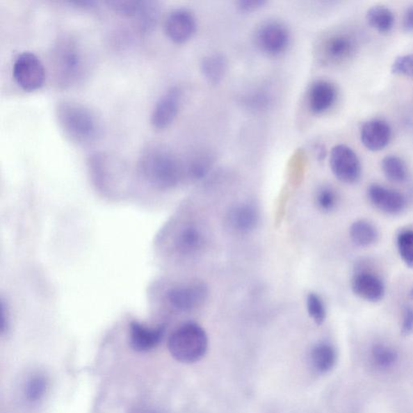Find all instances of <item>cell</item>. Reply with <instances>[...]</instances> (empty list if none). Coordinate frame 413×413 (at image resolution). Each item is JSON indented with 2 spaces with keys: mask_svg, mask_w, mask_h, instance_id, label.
Segmentation results:
<instances>
[{
  "mask_svg": "<svg viewBox=\"0 0 413 413\" xmlns=\"http://www.w3.org/2000/svg\"><path fill=\"white\" fill-rule=\"evenodd\" d=\"M60 129L70 142L78 145H89L102 134V122L94 111L74 100L63 99L55 107Z\"/></svg>",
  "mask_w": 413,
  "mask_h": 413,
  "instance_id": "6da1fadb",
  "label": "cell"
},
{
  "mask_svg": "<svg viewBox=\"0 0 413 413\" xmlns=\"http://www.w3.org/2000/svg\"><path fill=\"white\" fill-rule=\"evenodd\" d=\"M138 168L146 182L159 189L174 188L183 175V166L179 159L161 145H149L144 149Z\"/></svg>",
  "mask_w": 413,
  "mask_h": 413,
  "instance_id": "7a4b0ae2",
  "label": "cell"
},
{
  "mask_svg": "<svg viewBox=\"0 0 413 413\" xmlns=\"http://www.w3.org/2000/svg\"><path fill=\"white\" fill-rule=\"evenodd\" d=\"M55 83L60 88H69L83 79L85 57L76 39L65 36L54 44L50 56Z\"/></svg>",
  "mask_w": 413,
  "mask_h": 413,
  "instance_id": "3957f363",
  "label": "cell"
},
{
  "mask_svg": "<svg viewBox=\"0 0 413 413\" xmlns=\"http://www.w3.org/2000/svg\"><path fill=\"white\" fill-rule=\"evenodd\" d=\"M209 348L205 330L195 322H188L173 332L168 340V350L176 361L195 364L202 359Z\"/></svg>",
  "mask_w": 413,
  "mask_h": 413,
  "instance_id": "277c9868",
  "label": "cell"
},
{
  "mask_svg": "<svg viewBox=\"0 0 413 413\" xmlns=\"http://www.w3.org/2000/svg\"><path fill=\"white\" fill-rule=\"evenodd\" d=\"M13 74L19 87L27 92L42 88L47 77L41 59L31 52L18 55L13 63Z\"/></svg>",
  "mask_w": 413,
  "mask_h": 413,
  "instance_id": "5b68a950",
  "label": "cell"
},
{
  "mask_svg": "<svg viewBox=\"0 0 413 413\" xmlns=\"http://www.w3.org/2000/svg\"><path fill=\"white\" fill-rule=\"evenodd\" d=\"M254 40L261 52L269 56H280L288 49L291 34L284 24L278 21H268L257 28Z\"/></svg>",
  "mask_w": 413,
  "mask_h": 413,
  "instance_id": "8992f818",
  "label": "cell"
},
{
  "mask_svg": "<svg viewBox=\"0 0 413 413\" xmlns=\"http://www.w3.org/2000/svg\"><path fill=\"white\" fill-rule=\"evenodd\" d=\"M330 164L332 174L341 183L355 184L361 179L360 159L348 145H335L331 150Z\"/></svg>",
  "mask_w": 413,
  "mask_h": 413,
  "instance_id": "52a82bcc",
  "label": "cell"
},
{
  "mask_svg": "<svg viewBox=\"0 0 413 413\" xmlns=\"http://www.w3.org/2000/svg\"><path fill=\"white\" fill-rule=\"evenodd\" d=\"M182 102V92L178 87L166 90L158 102H156L150 122L156 129L163 130L168 128L177 118Z\"/></svg>",
  "mask_w": 413,
  "mask_h": 413,
  "instance_id": "ba28073f",
  "label": "cell"
},
{
  "mask_svg": "<svg viewBox=\"0 0 413 413\" xmlns=\"http://www.w3.org/2000/svg\"><path fill=\"white\" fill-rule=\"evenodd\" d=\"M197 22L195 15L186 8H178L170 13L165 22L166 36L175 44H184L193 38Z\"/></svg>",
  "mask_w": 413,
  "mask_h": 413,
  "instance_id": "9c48e42d",
  "label": "cell"
},
{
  "mask_svg": "<svg viewBox=\"0 0 413 413\" xmlns=\"http://www.w3.org/2000/svg\"><path fill=\"white\" fill-rule=\"evenodd\" d=\"M367 195L371 204L385 214L398 215L406 208L404 195L384 186L371 185L367 190Z\"/></svg>",
  "mask_w": 413,
  "mask_h": 413,
  "instance_id": "30bf717a",
  "label": "cell"
},
{
  "mask_svg": "<svg viewBox=\"0 0 413 413\" xmlns=\"http://www.w3.org/2000/svg\"><path fill=\"white\" fill-rule=\"evenodd\" d=\"M208 295L204 284H193L176 286L168 293L169 304L180 311H188L203 303Z\"/></svg>",
  "mask_w": 413,
  "mask_h": 413,
  "instance_id": "8fae6325",
  "label": "cell"
},
{
  "mask_svg": "<svg viewBox=\"0 0 413 413\" xmlns=\"http://www.w3.org/2000/svg\"><path fill=\"white\" fill-rule=\"evenodd\" d=\"M351 289L359 298L371 303L381 301L386 293L384 281L369 271L357 272L353 276Z\"/></svg>",
  "mask_w": 413,
  "mask_h": 413,
  "instance_id": "7c38bea8",
  "label": "cell"
},
{
  "mask_svg": "<svg viewBox=\"0 0 413 413\" xmlns=\"http://www.w3.org/2000/svg\"><path fill=\"white\" fill-rule=\"evenodd\" d=\"M165 334L163 327L152 328L140 322H131L129 329V341L131 348L145 353L156 348L163 341Z\"/></svg>",
  "mask_w": 413,
  "mask_h": 413,
  "instance_id": "4fadbf2b",
  "label": "cell"
},
{
  "mask_svg": "<svg viewBox=\"0 0 413 413\" xmlns=\"http://www.w3.org/2000/svg\"><path fill=\"white\" fill-rule=\"evenodd\" d=\"M391 138V129L384 120H371L361 129V142L373 152L384 149L389 144Z\"/></svg>",
  "mask_w": 413,
  "mask_h": 413,
  "instance_id": "5bb4252c",
  "label": "cell"
},
{
  "mask_svg": "<svg viewBox=\"0 0 413 413\" xmlns=\"http://www.w3.org/2000/svg\"><path fill=\"white\" fill-rule=\"evenodd\" d=\"M337 97V89L334 84L326 80H318L309 89V107L315 114L325 113L334 106Z\"/></svg>",
  "mask_w": 413,
  "mask_h": 413,
  "instance_id": "9a60e30c",
  "label": "cell"
},
{
  "mask_svg": "<svg viewBox=\"0 0 413 413\" xmlns=\"http://www.w3.org/2000/svg\"><path fill=\"white\" fill-rule=\"evenodd\" d=\"M229 227L236 233L248 234L253 231L259 223V214L254 206L240 204L229 211L227 216Z\"/></svg>",
  "mask_w": 413,
  "mask_h": 413,
  "instance_id": "2e32d148",
  "label": "cell"
},
{
  "mask_svg": "<svg viewBox=\"0 0 413 413\" xmlns=\"http://www.w3.org/2000/svg\"><path fill=\"white\" fill-rule=\"evenodd\" d=\"M227 70V59L221 54L206 55L200 63L201 73L211 85H218L222 82Z\"/></svg>",
  "mask_w": 413,
  "mask_h": 413,
  "instance_id": "e0dca14e",
  "label": "cell"
},
{
  "mask_svg": "<svg viewBox=\"0 0 413 413\" xmlns=\"http://www.w3.org/2000/svg\"><path fill=\"white\" fill-rule=\"evenodd\" d=\"M350 238L359 248H369L379 239V231L375 226L366 220H357L350 226Z\"/></svg>",
  "mask_w": 413,
  "mask_h": 413,
  "instance_id": "ac0fdd59",
  "label": "cell"
},
{
  "mask_svg": "<svg viewBox=\"0 0 413 413\" xmlns=\"http://www.w3.org/2000/svg\"><path fill=\"white\" fill-rule=\"evenodd\" d=\"M204 235L195 226H188L179 232L175 248L182 254H193L203 248Z\"/></svg>",
  "mask_w": 413,
  "mask_h": 413,
  "instance_id": "d6986e66",
  "label": "cell"
},
{
  "mask_svg": "<svg viewBox=\"0 0 413 413\" xmlns=\"http://www.w3.org/2000/svg\"><path fill=\"white\" fill-rule=\"evenodd\" d=\"M355 43L354 40L345 34H337L331 37L325 43V52L326 56L334 60L349 58L355 51Z\"/></svg>",
  "mask_w": 413,
  "mask_h": 413,
  "instance_id": "ffe728a7",
  "label": "cell"
},
{
  "mask_svg": "<svg viewBox=\"0 0 413 413\" xmlns=\"http://www.w3.org/2000/svg\"><path fill=\"white\" fill-rule=\"evenodd\" d=\"M311 362L314 369L321 374L334 369L337 362V352L334 347L327 343H320L311 352Z\"/></svg>",
  "mask_w": 413,
  "mask_h": 413,
  "instance_id": "44dd1931",
  "label": "cell"
},
{
  "mask_svg": "<svg viewBox=\"0 0 413 413\" xmlns=\"http://www.w3.org/2000/svg\"><path fill=\"white\" fill-rule=\"evenodd\" d=\"M366 19L370 26L380 33L391 31L395 24L394 13L382 5L371 8L366 13Z\"/></svg>",
  "mask_w": 413,
  "mask_h": 413,
  "instance_id": "7402d4cb",
  "label": "cell"
},
{
  "mask_svg": "<svg viewBox=\"0 0 413 413\" xmlns=\"http://www.w3.org/2000/svg\"><path fill=\"white\" fill-rule=\"evenodd\" d=\"M381 168L387 179L393 183H403L407 179L405 163L395 155H389L382 160Z\"/></svg>",
  "mask_w": 413,
  "mask_h": 413,
  "instance_id": "603a6c76",
  "label": "cell"
},
{
  "mask_svg": "<svg viewBox=\"0 0 413 413\" xmlns=\"http://www.w3.org/2000/svg\"><path fill=\"white\" fill-rule=\"evenodd\" d=\"M106 3L120 16L137 19L143 11L145 0H111Z\"/></svg>",
  "mask_w": 413,
  "mask_h": 413,
  "instance_id": "cb8c5ba5",
  "label": "cell"
},
{
  "mask_svg": "<svg viewBox=\"0 0 413 413\" xmlns=\"http://www.w3.org/2000/svg\"><path fill=\"white\" fill-rule=\"evenodd\" d=\"M396 246L403 263L413 269V230L401 231L397 236Z\"/></svg>",
  "mask_w": 413,
  "mask_h": 413,
  "instance_id": "d4e9b609",
  "label": "cell"
},
{
  "mask_svg": "<svg viewBox=\"0 0 413 413\" xmlns=\"http://www.w3.org/2000/svg\"><path fill=\"white\" fill-rule=\"evenodd\" d=\"M211 163L213 161L209 154L204 152L198 154L190 161L188 168V174L195 179H203L209 172Z\"/></svg>",
  "mask_w": 413,
  "mask_h": 413,
  "instance_id": "484cf974",
  "label": "cell"
},
{
  "mask_svg": "<svg viewBox=\"0 0 413 413\" xmlns=\"http://www.w3.org/2000/svg\"><path fill=\"white\" fill-rule=\"evenodd\" d=\"M47 389V381L42 375H34L27 382L25 396L29 402L36 403L42 399Z\"/></svg>",
  "mask_w": 413,
  "mask_h": 413,
  "instance_id": "4316f807",
  "label": "cell"
},
{
  "mask_svg": "<svg viewBox=\"0 0 413 413\" xmlns=\"http://www.w3.org/2000/svg\"><path fill=\"white\" fill-rule=\"evenodd\" d=\"M307 309L312 320L317 325H321L325 320L326 309L323 300L316 293H310L307 297Z\"/></svg>",
  "mask_w": 413,
  "mask_h": 413,
  "instance_id": "83f0119b",
  "label": "cell"
},
{
  "mask_svg": "<svg viewBox=\"0 0 413 413\" xmlns=\"http://www.w3.org/2000/svg\"><path fill=\"white\" fill-rule=\"evenodd\" d=\"M372 356L375 364L381 367H389L397 359L396 352L384 344H377L373 347Z\"/></svg>",
  "mask_w": 413,
  "mask_h": 413,
  "instance_id": "f1b7e54d",
  "label": "cell"
},
{
  "mask_svg": "<svg viewBox=\"0 0 413 413\" xmlns=\"http://www.w3.org/2000/svg\"><path fill=\"white\" fill-rule=\"evenodd\" d=\"M316 204L324 211H330L335 209L337 204V195L334 189L324 186L317 193Z\"/></svg>",
  "mask_w": 413,
  "mask_h": 413,
  "instance_id": "f546056e",
  "label": "cell"
},
{
  "mask_svg": "<svg viewBox=\"0 0 413 413\" xmlns=\"http://www.w3.org/2000/svg\"><path fill=\"white\" fill-rule=\"evenodd\" d=\"M271 103V95L266 90H255L245 97V104L252 109H264Z\"/></svg>",
  "mask_w": 413,
  "mask_h": 413,
  "instance_id": "4dcf8cb0",
  "label": "cell"
},
{
  "mask_svg": "<svg viewBox=\"0 0 413 413\" xmlns=\"http://www.w3.org/2000/svg\"><path fill=\"white\" fill-rule=\"evenodd\" d=\"M391 72L403 76L413 77V54L401 55L391 65Z\"/></svg>",
  "mask_w": 413,
  "mask_h": 413,
  "instance_id": "1f68e13d",
  "label": "cell"
},
{
  "mask_svg": "<svg viewBox=\"0 0 413 413\" xmlns=\"http://www.w3.org/2000/svg\"><path fill=\"white\" fill-rule=\"evenodd\" d=\"M413 332V307L411 305L405 306L404 312H403V321L401 325V332L403 335L407 336Z\"/></svg>",
  "mask_w": 413,
  "mask_h": 413,
  "instance_id": "d6a6232c",
  "label": "cell"
},
{
  "mask_svg": "<svg viewBox=\"0 0 413 413\" xmlns=\"http://www.w3.org/2000/svg\"><path fill=\"white\" fill-rule=\"evenodd\" d=\"M266 3L264 0H240L236 2V8L241 13H250L263 8Z\"/></svg>",
  "mask_w": 413,
  "mask_h": 413,
  "instance_id": "836d02e7",
  "label": "cell"
},
{
  "mask_svg": "<svg viewBox=\"0 0 413 413\" xmlns=\"http://www.w3.org/2000/svg\"><path fill=\"white\" fill-rule=\"evenodd\" d=\"M403 27L405 31H413V6L407 8L403 17Z\"/></svg>",
  "mask_w": 413,
  "mask_h": 413,
  "instance_id": "e575fe53",
  "label": "cell"
},
{
  "mask_svg": "<svg viewBox=\"0 0 413 413\" xmlns=\"http://www.w3.org/2000/svg\"><path fill=\"white\" fill-rule=\"evenodd\" d=\"M1 322H0V330H1V334H4L8 329V309H5V305L2 301L1 303Z\"/></svg>",
  "mask_w": 413,
  "mask_h": 413,
  "instance_id": "d590c367",
  "label": "cell"
},
{
  "mask_svg": "<svg viewBox=\"0 0 413 413\" xmlns=\"http://www.w3.org/2000/svg\"><path fill=\"white\" fill-rule=\"evenodd\" d=\"M410 299L413 300V286L410 291Z\"/></svg>",
  "mask_w": 413,
  "mask_h": 413,
  "instance_id": "8d00e7d4",
  "label": "cell"
}]
</instances>
